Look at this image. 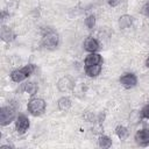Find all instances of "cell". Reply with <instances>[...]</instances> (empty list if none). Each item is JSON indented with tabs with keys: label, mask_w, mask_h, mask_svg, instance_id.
Wrapping results in <instances>:
<instances>
[{
	"label": "cell",
	"mask_w": 149,
	"mask_h": 149,
	"mask_svg": "<svg viewBox=\"0 0 149 149\" xmlns=\"http://www.w3.org/2000/svg\"><path fill=\"white\" fill-rule=\"evenodd\" d=\"M141 12H142V14H143V15L149 16V2H147V3H144V5H143V7H142Z\"/></svg>",
	"instance_id": "cell-20"
},
{
	"label": "cell",
	"mask_w": 149,
	"mask_h": 149,
	"mask_svg": "<svg viewBox=\"0 0 149 149\" xmlns=\"http://www.w3.org/2000/svg\"><path fill=\"white\" fill-rule=\"evenodd\" d=\"M23 91L27 92L29 95H34V94L37 93V91H38V86H37V84H35L34 81H28V83L24 84V86H23Z\"/></svg>",
	"instance_id": "cell-15"
},
{
	"label": "cell",
	"mask_w": 149,
	"mask_h": 149,
	"mask_svg": "<svg viewBox=\"0 0 149 149\" xmlns=\"http://www.w3.org/2000/svg\"><path fill=\"white\" fill-rule=\"evenodd\" d=\"M98 146L100 148H111L112 147V140L107 135H100L98 139Z\"/></svg>",
	"instance_id": "cell-17"
},
{
	"label": "cell",
	"mask_w": 149,
	"mask_h": 149,
	"mask_svg": "<svg viewBox=\"0 0 149 149\" xmlns=\"http://www.w3.org/2000/svg\"><path fill=\"white\" fill-rule=\"evenodd\" d=\"M85 24H86V27H87L88 29H92V28L95 26V15H93V14L88 15V16L85 19Z\"/></svg>",
	"instance_id": "cell-18"
},
{
	"label": "cell",
	"mask_w": 149,
	"mask_h": 149,
	"mask_svg": "<svg viewBox=\"0 0 149 149\" xmlns=\"http://www.w3.org/2000/svg\"><path fill=\"white\" fill-rule=\"evenodd\" d=\"M119 81L125 88H133L137 84V77L132 72H127L120 77Z\"/></svg>",
	"instance_id": "cell-5"
},
{
	"label": "cell",
	"mask_w": 149,
	"mask_h": 149,
	"mask_svg": "<svg viewBox=\"0 0 149 149\" xmlns=\"http://www.w3.org/2000/svg\"><path fill=\"white\" fill-rule=\"evenodd\" d=\"M16 116V108L13 105L3 106L0 109V123L1 126L9 125Z\"/></svg>",
	"instance_id": "cell-4"
},
{
	"label": "cell",
	"mask_w": 149,
	"mask_h": 149,
	"mask_svg": "<svg viewBox=\"0 0 149 149\" xmlns=\"http://www.w3.org/2000/svg\"><path fill=\"white\" fill-rule=\"evenodd\" d=\"M58 42H59V37H58V34L56 31H54L52 29H48L43 36H42V42L41 44L47 48V49H55L57 45H58Z\"/></svg>",
	"instance_id": "cell-3"
},
{
	"label": "cell",
	"mask_w": 149,
	"mask_h": 149,
	"mask_svg": "<svg viewBox=\"0 0 149 149\" xmlns=\"http://www.w3.org/2000/svg\"><path fill=\"white\" fill-rule=\"evenodd\" d=\"M45 107H47V102L42 98H31L27 105L28 112L34 116L42 115L45 111Z\"/></svg>",
	"instance_id": "cell-1"
},
{
	"label": "cell",
	"mask_w": 149,
	"mask_h": 149,
	"mask_svg": "<svg viewBox=\"0 0 149 149\" xmlns=\"http://www.w3.org/2000/svg\"><path fill=\"white\" fill-rule=\"evenodd\" d=\"M101 65L100 64H97V65H91V66H85V73L87 77H97L100 74L101 72Z\"/></svg>",
	"instance_id": "cell-12"
},
{
	"label": "cell",
	"mask_w": 149,
	"mask_h": 149,
	"mask_svg": "<svg viewBox=\"0 0 149 149\" xmlns=\"http://www.w3.org/2000/svg\"><path fill=\"white\" fill-rule=\"evenodd\" d=\"M30 126V122H29V119L23 115V114H20L17 118H16V121H15V129L19 134H24L28 128Z\"/></svg>",
	"instance_id": "cell-6"
},
{
	"label": "cell",
	"mask_w": 149,
	"mask_h": 149,
	"mask_svg": "<svg viewBox=\"0 0 149 149\" xmlns=\"http://www.w3.org/2000/svg\"><path fill=\"white\" fill-rule=\"evenodd\" d=\"M119 27L121 29H126V28H129L132 24H133V17L128 14H123L119 17Z\"/></svg>",
	"instance_id": "cell-13"
},
{
	"label": "cell",
	"mask_w": 149,
	"mask_h": 149,
	"mask_svg": "<svg viewBox=\"0 0 149 149\" xmlns=\"http://www.w3.org/2000/svg\"><path fill=\"white\" fill-rule=\"evenodd\" d=\"M57 106H58V109L59 111H63V112L69 111L70 107H71V100H70V98H68V97L59 98L58 99V102H57Z\"/></svg>",
	"instance_id": "cell-14"
},
{
	"label": "cell",
	"mask_w": 149,
	"mask_h": 149,
	"mask_svg": "<svg viewBox=\"0 0 149 149\" xmlns=\"http://www.w3.org/2000/svg\"><path fill=\"white\" fill-rule=\"evenodd\" d=\"M107 2H108V5L111 7H116L121 2V0H107Z\"/></svg>",
	"instance_id": "cell-21"
},
{
	"label": "cell",
	"mask_w": 149,
	"mask_h": 149,
	"mask_svg": "<svg viewBox=\"0 0 149 149\" xmlns=\"http://www.w3.org/2000/svg\"><path fill=\"white\" fill-rule=\"evenodd\" d=\"M135 142L141 146V147H147L149 144V129L148 128H142L136 132L134 136Z\"/></svg>",
	"instance_id": "cell-7"
},
{
	"label": "cell",
	"mask_w": 149,
	"mask_h": 149,
	"mask_svg": "<svg viewBox=\"0 0 149 149\" xmlns=\"http://www.w3.org/2000/svg\"><path fill=\"white\" fill-rule=\"evenodd\" d=\"M140 114H141V118H142V119H149V102L146 104V105L142 107Z\"/></svg>",
	"instance_id": "cell-19"
},
{
	"label": "cell",
	"mask_w": 149,
	"mask_h": 149,
	"mask_svg": "<svg viewBox=\"0 0 149 149\" xmlns=\"http://www.w3.org/2000/svg\"><path fill=\"white\" fill-rule=\"evenodd\" d=\"M84 49L86 51H88V52H95L99 49V42L94 37L88 36L84 41Z\"/></svg>",
	"instance_id": "cell-10"
},
{
	"label": "cell",
	"mask_w": 149,
	"mask_h": 149,
	"mask_svg": "<svg viewBox=\"0 0 149 149\" xmlns=\"http://www.w3.org/2000/svg\"><path fill=\"white\" fill-rule=\"evenodd\" d=\"M102 63V57L97 54V52H90L85 61H84V64L85 66H91V65H97V64H101Z\"/></svg>",
	"instance_id": "cell-9"
},
{
	"label": "cell",
	"mask_w": 149,
	"mask_h": 149,
	"mask_svg": "<svg viewBox=\"0 0 149 149\" xmlns=\"http://www.w3.org/2000/svg\"><path fill=\"white\" fill-rule=\"evenodd\" d=\"M74 86V81L72 80L71 77L69 76H65L63 78H61L58 81H57V88L61 91V92H68V91H71Z\"/></svg>",
	"instance_id": "cell-8"
},
{
	"label": "cell",
	"mask_w": 149,
	"mask_h": 149,
	"mask_svg": "<svg viewBox=\"0 0 149 149\" xmlns=\"http://www.w3.org/2000/svg\"><path fill=\"white\" fill-rule=\"evenodd\" d=\"M14 38H15V34L13 33V30L9 27H7V26H2L1 27V40L3 42L9 43Z\"/></svg>",
	"instance_id": "cell-11"
},
{
	"label": "cell",
	"mask_w": 149,
	"mask_h": 149,
	"mask_svg": "<svg viewBox=\"0 0 149 149\" xmlns=\"http://www.w3.org/2000/svg\"><path fill=\"white\" fill-rule=\"evenodd\" d=\"M115 134L120 140H125V139H127L129 136V130L125 126H118L115 128Z\"/></svg>",
	"instance_id": "cell-16"
},
{
	"label": "cell",
	"mask_w": 149,
	"mask_h": 149,
	"mask_svg": "<svg viewBox=\"0 0 149 149\" xmlns=\"http://www.w3.org/2000/svg\"><path fill=\"white\" fill-rule=\"evenodd\" d=\"M35 71V65L34 64H27L26 66H23L22 69H17L14 70L10 73V79L14 83H21L24 79H27L33 72Z\"/></svg>",
	"instance_id": "cell-2"
},
{
	"label": "cell",
	"mask_w": 149,
	"mask_h": 149,
	"mask_svg": "<svg viewBox=\"0 0 149 149\" xmlns=\"http://www.w3.org/2000/svg\"><path fill=\"white\" fill-rule=\"evenodd\" d=\"M146 65L149 68V55H148V57H147V59H146Z\"/></svg>",
	"instance_id": "cell-22"
}]
</instances>
